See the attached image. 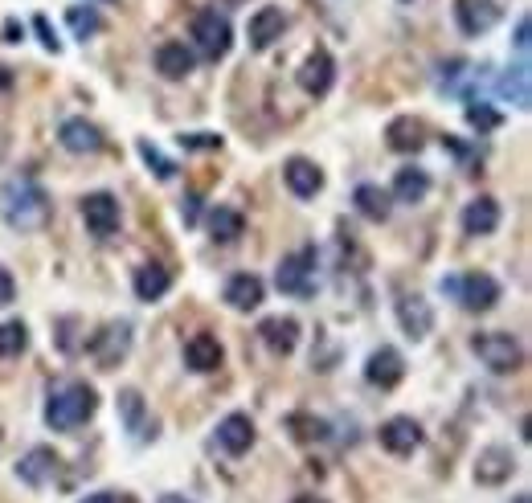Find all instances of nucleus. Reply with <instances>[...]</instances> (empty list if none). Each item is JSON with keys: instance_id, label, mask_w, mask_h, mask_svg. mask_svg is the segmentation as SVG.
<instances>
[{"instance_id": "nucleus-3", "label": "nucleus", "mask_w": 532, "mask_h": 503, "mask_svg": "<svg viewBox=\"0 0 532 503\" xmlns=\"http://www.w3.org/2000/svg\"><path fill=\"white\" fill-rule=\"evenodd\" d=\"M316 262H320V254H316V246H303V250H295V254H287L283 262H279V270H275V283H279V291L283 295H295V299H312L316 295Z\"/></svg>"}, {"instance_id": "nucleus-38", "label": "nucleus", "mask_w": 532, "mask_h": 503, "mask_svg": "<svg viewBox=\"0 0 532 503\" xmlns=\"http://www.w3.org/2000/svg\"><path fill=\"white\" fill-rule=\"evenodd\" d=\"M181 144L185 148H221V135H209V131H193V135H181Z\"/></svg>"}, {"instance_id": "nucleus-25", "label": "nucleus", "mask_w": 532, "mask_h": 503, "mask_svg": "<svg viewBox=\"0 0 532 503\" xmlns=\"http://www.w3.org/2000/svg\"><path fill=\"white\" fill-rule=\"evenodd\" d=\"M221 360H226V352H221L217 336H209V332H197L185 344V364L193 373H213V369H221Z\"/></svg>"}, {"instance_id": "nucleus-40", "label": "nucleus", "mask_w": 532, "mask_h": 503, "mask_svg": "<svg viewBox=\"0 0 532 503\" xmlns=\"http://www.w3.org/2000/svg\"><path fill=\"white\" fill-rule=\"evenodd\" d=\"M33 29L41 33V45H46V50H54V54H58V37H54L50 21H46V17H33Z\"/></svg>"}, {"instance_id": "nucleus-6", "label": "nucleus", "mask_w": 532, "mask_h": 503, "mask_svg": "<svg viewBox=\"0 0 532 503\" xmlns=\"http://www.w3.org/2000/svg\"><path fill=\"white\" fill-rule=\"evenodd\" d=\"M471 348H475V356H479L492 373H516L520 364H524V348H520V340L508 336V332H479V336L471 340Z\"/></svg>"}, {"instance_id": "nucleus-2", "label": "nucleus", "mask_w": 532, "mask_h": 503, "mask_svg": "<svg viewBox=\"0 0 532 503\" xmlns=\"http://www.w3.org/2000/svg\"><path fill=\"white\" fill-rule=\"evenodd\" d=\"M99 409V393L86 385V381H66L58 389H50V401H46V422L54 430H78L82 422H91Z\"/></svg>"}, {"instance_id": "nucleus-24", "label": "nucleus", "mask_w": 532, "mask_h": 503, "mask_svg": "<svg viewBox=\"0 0 532 503\" xmlns=\"http://www.w3.org/2000/svg\"><path fill=\"white\" fill-rule=\"evenodd\" d=\"M385 144H389L393 152H422V144H426V123L414 119V115L393 119V123L385 127Z\"/></svg>"}, {"instance_id": "nucleus-16", "label": "nucleus", "mask_w": 532, "mask_h": 503, "mask_svg": "<svg viewBox=\"0 0 532 503\" xmlns=\"http://www.w3.org/2000/svg\"><path fill=\"white\" fill-rule=\"evenodd\" d=\"M455 21L467 37H479L500 21V5H492V0H455Z\"/></svg>"}, {"instance_id": "nucleus-45", "label": "nucleus", "mask_w": 532, "mask_h": 503, "mask_svg": "<svg viewBox=\"0 0 532 503\" xmlns=\"http://www.w3.org/2000/svg\"><path fill=\"white\" fill-rule=\"evenodd\" d=\"M160 503H193V499H185V495H160Z\"/></svg>"}, {"instance_id": "nucleus-34", "label": "nucleus", "mask_w": 532, "mask_h": 503, "mask_svg": "<svg viewBox=\"0 0 532 503\" xmlns=\"http://www.w3.org/2000/svg\"><path fill=\"white\" fill-rule=\"evenodd\" d=\"M66 25H70V33H74V37H82V41H86V37H95V33L103 29V17H99L91 5H86V9H82V5H74V9L66 13Z\"/></svg>"}, {"instance_id": "nucleus-29", "label": "nucleus", "mask_w": 532, "mask_h": 503, "mask_svg": "<svg viewBox=\"0 0 532 503\" xmlns=\"http://www.w3.org/2000/svg\"><path fill=\"white\" fill-rule=\"evenodd\" d=\"M156 70H160L164 78H172V82H181V78L193 74V54L185 50L181 41H164L160 50H156Z\"/></svg>"}, {"instance_id": "nucleus-8", "label": "nucleus", "mask_w": 532, "mask_h": 503, "mask_svg": "<svg viewBox=\"0 0 532 503\" xmlns=\"http://www.w3.org/2000/svg\"><path fill=\"white\" fill-rule=\"evenodd\" d=\"M86 348H91V356L99 360V369H115V364L131 352V324H107L103 332H95V340Z\"/></svg>"}, {"instance_id": "nucleus-39", "label": "nucleus", "mask_w": 532, "mask_h": 503, "mask_svg": "<svg viewBox=\"0 0 532 503\" xmlns=\"http://www.w3.org/2000/svg\"><path fill=\"white\" fill-rule=\"evenodd\" d=\"M13 299H17V283H13V274L0 266V307H9Z\"/></svg>"}, {"instance_id": "nucleus-7", "label": "nucleus", "mask_w": 532, "mask_h": 503, "mask_svg": "<svg viewBox=\"0 0 532 503\" xmlns=\"http://www.w3.org/2000/svg\"><path fill=\"white\" fill-rule=\"evenodd\" d=\"M479 86H483V66H471L463 58H451V62L438 66V90H442V95H455L463 103H475Z\"/></svg>"}, {"instance_id": "nucleus-35", "label": "nucleus", "mask_w": 532, "mask_h": 503, "mask_svg": "<svg viewBox=\"0 0 532 503\" xmlns=\"http://www.w3.org/2000/svg\"><path fill=\"white\" fill-rule=\"evenodd\" d=\"M467 123H471L475 131H496V127H500V111L475 99V103H467Z\"/></svg>"}, {"instance_id": "nucleus-10", "label": "nucleus", "mask_w": 532, "mask_h": 503, "mask_svg": "<svg viewBox=\"0 0 532 503\" xmlns=\"http://www.w3.org/2000/svg\"><path fill=\"white\" fill-rule=\"evenodd\" d=\"M381 446L389 450V454H397V459H406V454H414L418 446H422V426L414 422V418H389L385 426H381Z\"/></svg>"}, {"instance_id": "nucleus-4", "label": "nucleus", "mask_w": 532, "mask_h": 503, "mask_svg": "<svg viewBox=\"0 0 532 503\" xmlns=\"http://www.w3.org/2000/svg\"><path fill=\"white\" fill-rule=\"evenodd\" d=\"M442 295L459 299V307L467 311H492L496 299H500V283L492 279V274H447L442 279Z\"/></svg>"}, {"instance_id": "nucleus-1", "label": "nucleus", "mask_w": 532, "mask_h": 503, "mask_svg": "<svg viewBox=\"0 0 532 503\" xmlns=\"http://www.w3.org/2000/svg\"><path fill=\"white\" fill-rule=\"evenodd\" d=\"M0 213H5V221L13 225V230H37V225L50 221V197L37 180L17 176L0 189Z\"/></svg>"}, {"instance_id": "nucleus-22", "label": "nucleus", "mask_w": 532, "mask_h": 503, "mask_svg": "<svg viewBox=\"0 0 532 503\" xmlns=\"http://www.w3.org/2000/svg\"><path fill=\"white\" fill-rule=\"evenodd\" d=\"M283 180H287V189L295 193V197H316L320 189H324V172L312 164V160H303V156H295V160H287L283 164Z\"/></svg>"}, {"instance_id": "nucleus-31", "label": "nucleus", "mask_w": 532, "mask_h": 503, "mask_svg": "<svg viewBox=\"0 0 532 503\" xmlns=\"http://www.w3.org/2000/svg\"><path fill=\"white\" fill-rule=\"evenodd\" d=\"M242 230H246V221H242L238 209H226V205H221V209L209 213V238H213V242H221V246H226V242H238Z\"/></svg>"}, {"instance_id": "nucleus-30", "label": "nucleus", "mask_w": 532, "mask_h": 503, "mask_svg": "<svg viewBox=\"0 0 532 503\" xmlns=\"http://www.w3.org/2000/svg\"><path fill=\"white\" fill-rule=\"evenodd\" d=\"M352 201H357V213L369 217V221H385L389 209H393V197H389L381 185H357Z\"/></svg>"}, {"instance_id": "nucleus-5", "label": "nucleus", "mask_w": 532, "mask_h": 503, "mask_svg": "<svg viewBox=\"0 0 532 503\" xmlns=\"http://www.w3.org/2000/svg\"><path fill=\"white\" fill-rule=\"evenodd\" d=\"M193 41H197L201 58H209V62L226 58V54H230V45H234L230 17H226V13H217V9H201V13L193 17Z\"/></svg>"}, {"instance_id": "nucleus-18", "label": "nucleus", "mask_w": 532, "mask_h": 503, "mask_svg": "<svg viewBox=\"0 0 532 503\" xmlns=\"http://www.w3.org/2000/svg\"><path fill=\"white\" fill-rule=\"evenodd\" d=\"M58 454L50 450V446H33L25 459L17 463V475H21V483H29V487H46L54 475H58Z\"/></svg>"}, {"instance_id": "nucleus-13", "label": "nucleus", "mask_w": 532, "mask_h": 503, "mask_svg": "<svg viewBox=\"0 0 532 503\" xmlns=\"http://www.w3.org/2000/svg\"><path fill=\"white\" fill-rule=\"evenodd\" d=\"M512 471H516V459H512V450H508V446H487V450H479L475 483H483V487H500V483L512 479Z\"/></svg>"}, {"instance_id": "nucleus-32", "label": "nucleus", "mask_w": 532, "mask_h": 503, "mask_svg": "<svg viewBox=\"0 0 532 503\" xmlns=\"http://www.w3.org/2000/svg\"><path fill=\"white\" fill-rule=\"evenodd\" d=\"M500 95L508 99V103H516L520 111H528V62H520V66H512L504 78H500Z\"/></svg>"}, {"instance_id": "nucleus-9", "label": "nucleus", "mask_w": 532, "mask_h": 503, "mask_svg": "<svg viewBox=\"0 0 532 503\" xmlns=\"http://www.w3.org/2000/svg\"><path fill=\"white\" fill-rule=\"evenodd\" d=\"M82 221L95 238H111L119 230V201L111 193H91L82 201Z\"/></svg>"}, {"instance_id": "nucleus-11", "label": "nucleus", "mask_w": 532, "mask_h": 503, "mask_svg": "<svg viewBox=\"0 0 532 503\" xmlns=\"http://www.w3.org/2000/svg\"><path fill=\"white\" fill-rule=\"evenodd\" d=\"M332 82H336V62H332V54L328 50H312L307 54V62L299 66V86L307 90V95H328L332 90Z\"/></svg>"}, {"instance_id": "nucleus-17", "label": "nucleus", "mask_w": 532, "mask_h": 503, "mask_svg": "<svg viewBox=\"0 0 532 503\" xmlns=\"http://www.w3.org/2000/svg\"><path fill=\"white\" fill-rule=\"evenodd\" d=\"M397 319H402V332L410 340H426L430 328H434V311L422 295H402L397 299Z\"/></svg>"}, {"instance_id": "nucleus-43", "label": "nucleus", "mask_w": 532, "mask_h": 503, "mask_svg": "<svg viewBox=\"0 0 532 503\" xmlns=\"http://www.w3.org/2000/svg\"><path fill=\"white\" fill-rule=\"evenodd\" d=\"M185 221H197V197H185Z\"/></svg>"}, {"instance_id": "nucleus-14", "label": "nucleus", "mask_w": 532, "mask_h": 503, "mask_svg": "<svg viewBox=\"0 0 532 503\" xmlns=\"http://www.w3.org/2000/svg\"><path fill=\"white\" fill-rule=\"evenodd\" d=\"M459 225H463L467 238L496 234V225H500V201H496V197H475V201H467Z\"/></svg>"}, {"instance_id": "nucleus-27", "label": "nucleus", "mask_w": 532, "mask_h": 503, "mask_svg": "<svg viewBox=\"0 0 532 503\" xmlns=\"http://www.w3.org/2000/svg\"><path fill=\"white\" fill-rule=\"evenodd\" d=\"M426 193H430V176H426V168H397V176H393V201H402V205H418V201H426Z\"/></svg>"}, {"instance_id": "nucleus-41", "label": "nucleus", "mask_w": 532, "mask_h": 503, "mask_svg": "<svg viewBox=\"0 0 532 503\" xmlns=\"http://www.w3.org/2000/svg\"><path fill=\"white\" fill-rule=\"evenodd\" d=\"M528 29H532L528 17H520V21H516V50H520V54H528Z\"/></svg>"}, {"instance_id": "nucleus-28", "label": "nucleus", "mask_w": 532, "mask_h": 503, "mask_svg": "<svg viewBox=\"0 0 532 503\" xmlns=\"http://www.w3.org/2000/svg\"><path fill=\"white\" fill-rule=\"evenodd\" d=\"M262 295H266V287H262L258 274H234V279L226 283V303L234 311H254L262 303Z\"/></svg>"}, {"instance_id": "nucleus-20", "label": "nucleus", "mask_w": 532, "mask_h": 503, "mask_svg": "<svg viewBox=\"0 0 532 503\" xmlns=\"http://www.w3.org/2000/svg\"><path fill=\"white\" fill-rule=\"evenodd\" d=\"M119 414H123V426L131 430V438H136V442L156 438V422L148 418L144 397H140L136 389H123V393H119Z\"/></svg>"}, {"instance_id": "nucleus-36", "label": "nucleus", "mask_w": 532, "mask_h": 503, "mask_svg": "<svg viewBox=\"0 0 532 503\" xmlns=\"http://www.w3.org/2000/svg\"><path fill=\"white\" fill-rule=\"evenodd\" d=\"M291 430H295L299 442H320V438H328V422L307 418V414H295V418H291Z\"/></svg>"}, {"instance_id": "nucleus-21", "label": "nucleus", "mask_w": 532, "mask_h": 503, "mask_svg": "<svg viewBox=\"0 0 532 503\" xmlns=\"http://www.w3.org/2000/svg\"><path fill=\"white\" fill-rule=\"evenodd\" d=\"M258 336H262V344L271 348L275 356H287L299 344V324H295L291 315H271V319H262V324H258Z\"/></svg>"}, {"instance_id": "nucleus-44", "label": "nucleus", "mask_w": 532, "mask_h": 503, "mask_svg": "<svg viewBox=\"0 0 532 503\" xmlns=\"http://www.w3.org/2000/svg\"><path fill=\"white\" fill-rule=\"evenodd\" d=\"M9 86H13V74H9L5 66H0V90H9Z\"/></svg>"}, {"instance_id": "nucleus-46", "label": "nucleus", "mask_w": 532, "mask_h": 503, "mask_svg": "<svg viewBox=\"0 0 532 503\" xmlns=\"http://www.w3.org/2000/svg\"><path fill=\"white\" fill-rule=\"evenodd\" d=\"M291 503H328V499H320V495H299V499H291Z\"/></svg>"}, {"instance_id": "nucleus-26", "label": "nucleus", "mask_w": 532, "mask_h": 503, "mask_svg": "<svg viewBox=\"0 0 532 503\" xmlns=\"http://www.w3.org/2000/svg\"><path fill=\"white\" fill-rule=\"evenodd\" d=\"M131 287H136V299L156 303V299H164L168 287H172V270L160 266V262H144V266L136 270V279H131Z\"/></svg>"}, {"instance_id": "nucleus-37", "label": "nucleus", "mask_w": 532, "mask_h": 503, "mask_svg": "<svg viewBox=\"0 0 532 503\" xmlns=\"http://www.w3.org/2000/svg\"><path fill=\"white\" fill-rule=\"evenodd\" d=\"M140 156H144V164H148V168H152V172H156L160 180H172V176H176V164H172L168 156H160V152H156V148H152L148 140L140 144Z\"/></svg>"}, {"instance_id": "nucleus-19", "label": "nucleus", "mask_w": 532, "mask_h": 503, "mask_svg": "<svg viewBox=\"0 0 532 503\" xmlns=\"http://www.w3.org/2000/svg\"><path fill=\"white\" fill-rule=\"evenodd\" d=\"M58 140H62V148L74 152V156H95V152L103 148L99 127H95V123H86V119H66L62 131H58Z\"/></svg>"}, {"instance_id": "nucleus-47", "label": "nucleus", "mask_w": 532, "mask_h": 503, "mask_svg": "<svg viewBox=\"0 0 532 503\" xmlns=\"http://www.w3.org/2000/svg\"><path fill=\"white\" fill-rule=\"evenodd\" d=\"M512 503H532V499H528V495H516V499H512Z\"/></svg>"}, {"instance_id": "nucleus-23", "label": "nucleus", "mask_w": 532, "mask_h": 503, "mask_svg": "<svg viewBox=\"0 0 532 503\" xmlns=\"http://www.w3.org/2000/svg\"><path fill=\"white\" fill-rule=\"evenodd\" d=\"M217 446L226 454H246L254 446V422L250 414H230L217 422Z\"/></svg>"}, {"instance_id": "nucleus-42", "label": "nucleus", "mask_w": 532, "mask_h": 503, "mask_svg": "<svg viewBox=\"0 0 532 503\" xmlns=\"http://www.w3.org/2000/svg\"><path fill=\"white\" fill-rule=\"evenodd\" d=\"M82 503H119V499H115V491H95V495H86Z\"/></svg>"}, {"instance_id": "nucleus-12", "label": "nucleus", "mask_w": 532, "mask_h": 503, "mask_svg": "<svg viewBox=\"0 0 532 503\" xmlns=\"http://www.w3.org/2000/svg\"><path fill=\"white\" fill-rule=\"evenodd\" d=\"M402 377H406V360H402V352H397V348H377L369 356V364H365V381L377 385V389L402 385Z\"/></svg>"}, {"instance_id": "nucleus-15", "label": "nucleus", "mask_w": 532, "mask_h": 503, "mask_svg": "<svg viewBox=\"0 0 532 503\" xmlns=\"http://www.w3.org/2000/svg\"><path fill=\"white\" fill-rule=\"evenodd\" d=\"M283 33H287V13L275 5H262L250 17V50H271Z\"/></svg>"}, {"instance_id": "nucleus-33", "label": "nucleus", "mask_w": 532, "mask_h": 503, "mask_svg": "<svg viewBox=\"0 0 532 503\" xmlns=\"http://www.w3.org/2000/svg\"><path fill=\"white\" fill-rule=\"evenodd\" d=\"M29 348V328L21 319H5L0 324V356H21Z\"/></svg>"}]
</instances>
